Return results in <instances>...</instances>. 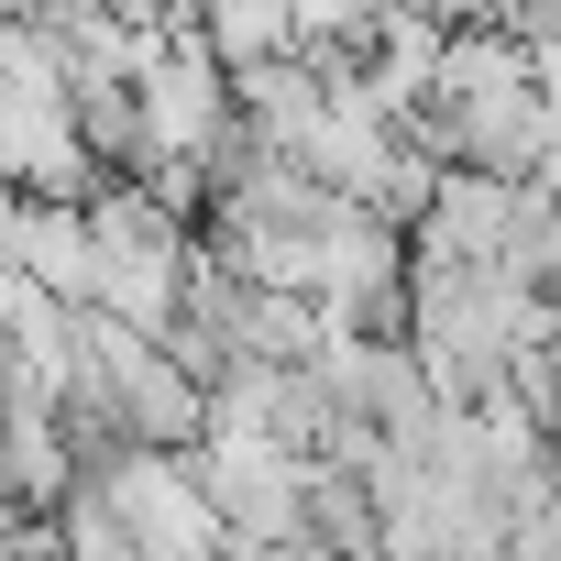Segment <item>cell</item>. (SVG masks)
<instances>
[{
  "label": "cell",
  "instance_id": "obj_1",
  "mask_svg": "<svg viewBox=\"0 0 561 561\" xmlns=\"http://www.w3.org/2000/svg\"><path fill=\"white\" fill-rule=\"evenodd\" d=\"M187 34L220 56V78H231V67H264V56H298L287 0H198V12H187Z\"/></svg>",
  "mask_w": 561,
  "mask_h": 561
},
{
  "label": "cell",
  "instance_id": "obj_3",
  "mask_svg": "<svg viewBox=\"0 0 561 561\" xmlns=\"http://www.w3.org/2000/svg\"><path fill=\"white\" fill-rule=\"evenodd\" d=\"M176 12H198V0H176Z\"/></svg>",
  "mask_w": 561,
  "mask_h": 561
},
{
  "label": "cell",
  "instance_id": "obj_2",
  "mask_svg": "<svg viewBox=\"0 0 561 561\" xmlns=\"http://www.w3.org/2000/svg\"><path fill=\"white\" fill-rule=\"evenodd\" d=\"M539 408H550V430H561V364H550V397H539Z\"/></svg>",
  "mask_w": 561,
  "mask_h": 561
}]
</instances>
